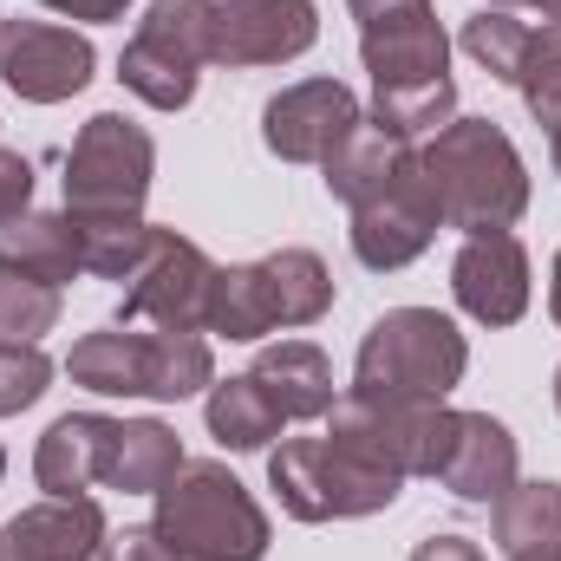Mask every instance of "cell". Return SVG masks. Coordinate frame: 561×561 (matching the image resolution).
<instances>
[{
    "label": "cell",
    "mask_w": 561,
    "mask_h": 561,
    "mask_svg": "<svg viewBox=\"0 0 561 561\" xmlns=\"http://www.w3.org/2000/svg\"><path fill=\"white\" fill-rule=\"evenodd\" d=\"M419 170L437 196V216L463 236L516 229L529 209V170L510 131L490 118H450L444 131H431V144L419 150Z\"/></svg>",
    "instance_id": "1"
},
{
    "label": "cell",
    "mask_w": 561,
    "mask_h": 561,
    "mask_svg": "<svg viewBox=\"0 0 561 561\" xmlns=\"http://www.w3.org/2000/svg\"><path fill=\"white\" fill-rule=\"evenodd\" d=\"M105 536L112 523L92 496H46L7 523V561H99Z\"/></svg>",
    "instance_id": "15"
},
{
    "label": "cell",
    "mask_w": 561,
    "mask_h": 561,
    "mask_svg": "<svg viewBox=\"0 0 561 561\" xmlns=\"http://www.w3.org/2000/svg\"><path fill=\"white\" fill-rule=\"evenodd\" d=\"M412 561H483V549L470 536H431V542L412 549Z\"/></svg>",
    "instance_id": "34"
},
{
    "label": "cell",
    "mask_w": 561,
    "mask_h": 561,
    "mask_svg": "<svg viewBox=\"0 0 561 561\" xmlns=\"http://www.w3.org/2000/svg\"><path fill=\"white\" fill-rule=\"evenodd\" d=\"M450 294L477 327H516L529 313V249L510 229L463 236L450 262Z\"/></svg>",
    "instance_id": "14"
},
{
    "label": "cell",
    "mask_w": 561,
    "mask_h": 561,
    "mask_svg": "<svg viewBox=\"0 0 561 561\" xmlns=\"http://www.w3.org/2000/svg\"><path fill=\"white\" fill-rule=\"evenodd\" d=\"M53 327H59V287L0 268V346H39V333Z\"/></svg>",
    "instance_id": "28"
},
{
    "label": "cell",
    "mask_w": 561,
    "mask_h": 561,
    "mask_svg": "<svg viewBox=\"0 0 561 561\" xmlns=\"http://www.w3.org/2000/svg\"><path fill=\"white\" fill-rule=\"evenodd\" d=\"M0 268L20 275V280H46V287H66L72 275H85L72 216L20 209L13 222H0Z\"/></svg>",
    "instance_id": "21"
},
{
    "label": "cell",
    "mask_w": 561,
    "mask_h": 561,
    "mask_svg": "<svg viewBox=\"0 0 561 561\" xmlns=\"http://www.w3.org/2000/svg\"><path fill=\"white\" fill-rule=\"evenodd\" d=\"M72 229H79L85 275H105V280H131L144 268V255H150V242H157V222H144V216H72Z\"/></svg>",
    "instance_id": "25"
},
{
    "label": "cell",
    "mask_w": 561,
    "mask_h": 561,
    "mask_svg": "<svg viewBox=\"0 0 561 561\" xmlns=\"http://www.w3.org/2000/svg\"><path fill=\"white\" fill-rule=\"evenodd\" d=\"M359 92L340 79H300L262 105V144L280 163H327V150L359 125Z\"/></svg>",
    "instance_id": "13"
},
{
    "label": "cell",
    "mask_w": 561,
    "mask_h": 561,
    "mask_svg": "<svg viewBox=\"0 0 561 561\" xmlns=\"http://www.w3.org/2000/svg\"><path fill=\"white\" fill-rule=\"evenodd\" d=\"M112 424L105 412H66L46 424L39 450H33V477L46 496H85L105 477V450H112Z\"/></svg>",
    "instance_id": "18"
},
{
    "label": "cell",
    "mask_w": 561,
    "mask_h": 561,
    "mask_svg": "<svg viewBox=\"0 0 561 561\" xmlns=\"http://www.w3.org/2000/svg\"><path fill=\"white\" fill-rule=\"evenodd\" d=\"M39 7H53V13H66V20H79V0H39Z\"/></svg>",
    "instance_id": "38"
},
{
    "label": "cell",
    "mask_w": 561,
    "mask_h": 561,
    "mask_svg": "<svg viewBox=\"0 0 561 561\" xmlns=\"http://www.w3.org/2000/svg\"><path fill=\"white\" fill-rule=\"evenodd\" d=\"M203 424L222 450H268L280 437V412L275 399L255 386V373H236V379H216L209 399H203Z\"/></svg>",
    "instance_id": "24"
},
{
    "label": "cell",
    "mask_w": 561,
    "mask_h": 561,
    "mask_svg": "<svg viewBox=\"0 0 561 561\" xmlns=\"http://www.w3.org/2000/svg\"><path fill=\"white\" fill-rule=\"evenodd\" d=\"M549 313H556V327H561V255H556V275H549Z\"/></svg>",
    "instance_id": "37"
},
{
    "label": "cell",
    "mask_w": 561,
    "mask_h": 561,
    "mask_svg": "<svg viewBox=\"0 0 561 561\" xmlns=\"http://www.w3.org/2000/svg\"><path fill=\"white\" fill-rule=\"evenodd\" d=\"M0 477H7V450H0Z\"/></svg>",
    "instance_id": "42"
},
{
    "label": "cell",
    "mask_w": 561,
    "mask_h": 561,
    "mask_svg": "<svg viewBox=\"0 0 561 561\" xmlns=\"http://www.w3.org/2000/svg\"><path fill=\"white\" fill-rule=\"evenodd\" d=\"M516 92L523 105L536 112V125L556 138L561 131V26H542L523 53V72H516Z\"/></svg>",
    "instance_id": "29"
},
{
    "label": "cell",
    "mask_w": 561,
    "mask_h": 561,
    "mask_svg": "<svg viewBox=\"0 0 561 561\" xmlns=\"http://www.w3.org/2000/svg\"><path fill=\"white\" fill-rule=\"evenodd\" d=\"M20 209H33V163L20 150H0V222H13Z\"/></svg>",
    "instance_id": "31"
},
{
    "label": "cell",
    "mask_w": 561,
    "mask_h": 561,
    "mask_svg": "<svg viewBox=\"0 0 561 561\" xmlns=\"http://www.w3.org/2000/svg\"><path fill=\"white\" fill-rule=\"evenodd\" d=\"M92 39L53 20H0V79L26 105H66L92 85Z\"/></svg>",
    "instance_id": "10"
},
{
    "label": "cell",
    "mask_w": 561,
    "mask_h": 561,
    "mask_svg": "<svg viewBox=\"0 0 561 561\" xmlns=\"http://www.w3.org/2000/svg\"><path fill=\"white\" fill-rule=\"evenodd\" d=\"M470 346L450 313L437 307H392L366 327L353 359V392L392 399V405H444L450 386H463Z\"/></svg>",
    "instance_id": "3"
},
{
    "label": "cell",
    "mask_w": 561,
    "mask_h": 561,
    "mask_svg": "<svg viewBox=\"0 0 561 561\" xmlns=\"http://www.w3.org/2000/svg\"><path fill=\"white\" fill-rule=\"evenodd\" d=\"M496 549L510 561H561V483H510L496 496Z\"/></svg>",
    "instance_id": "23"
},
{
    "label": "cell",
    "mask_w": 561,
    "mask_h": 561,
    "mask_svg": "<svg viewBox=\"0 0 561 561\" xmlns=\"http://www.w3.org/2000/svg\"><path fill=\"white\" fill-rule=\"evenodd\" d=\"M549 144H556V170H561V131H556V138H549Z\"/></svg>",
    "instance_id": "40"
},
{
    "label": "cell",
    "mask_w": 561,
    "mask_h": 561,
    "mask_svg": "<svg viewBox=\"0 0 561 561\" xmlns=\"http://www.w3.org/2000/svg\"><path fill=\"white\" fill-rule=\"evenodd\" d=\"M209 280L216 262L176 236V229H157L144 268L125 280V300H118V327H157V333H203V300H209Z\"/></svg>",
    "instance_id": "9"
},
{
    "label": "cell",
    "mask_w": 561,
    "mask_h": 561,
    "mask_svg": "<svg viewBox=\"0 0 561 561\" xmlns=\"http://www.w3.org/2000/svg\"><path fill=\"white\" fill-rule=\"evenodd\" d=\"M333 307V275L313 249H275L242 268H216L203 300V333L222 340H262L280 327H313Z\"/></svg>",
    "instance_id": "5"
},
{
    "label": "cell",
    "mask_w": 561,
    "mask_h": 561,
    "mask_svg": "<svg viewBox=\"0 0 561 561\" xmlns=\"http://www.w3.org/2000/svg\"><path fill=\"white\" fill-rule=\"evenodd\" d=\"M496 7H536L549 26H561V0H496Z\"/></svg>",
    "instance_id": "36"
},
{
    "label": "cell",
    "mask_w": 561,
    "mask_h": 561,
    "mask_svg": "<svg viewBox=\"0 0 561 561\" xmlns=\"http://www.w3.org/2000/svg\"><path fill=\"white\" fill-rule=\"evenodd\" d=\"M209 20H216V0H150L131 46L118 53L125 92L144 99L150 112H183L209 66Z\"/></svg>",
    "instance_id": "7"
},
{
    "label": "cell",
    "mask_w": 561,
    "mask_h": 561,
    "mask_svg": "<svg viewBox=\"0 0 561 561\" xmlns=\"http://www.w3.org/2000/svg\"><path fill=\"white\" fill-rule=\"evenodd\" d=\"M359 59H366V72H373V92H399V85L450 79V39H444L437 13L392 20V26L359 33Z\"/></svg>",
    "instance_id": "16"
},
{
    "label": "cell",
    "mask_w": 561,
    "mask_h": 561,
    "mask_svg": "<svg viewBox=\"0 0 561 561\" xmlns=\"http://www.w3.org/2000/svg\"><path fill=\"white\" fill-rule=\"evenodd\" d=\"M72 386L99 399H196L216 386V353L203 333H157V327H99L66 353Z\"/></svg>",
    "instance_id": "2"
},
{
    "label": "cell",
    "mask_w": 561,
    "mask_h": 561,
    "mask_svg": "<svg viewBox=\"0 0 561 561\" xmlns=\"http://www.w3.org/2000/svg\"><path fill=\"white\" fill-rule=\"evenodd\" d=\"M183 470V444L163 419H118L112 424V450H105V490L125 496H157L170 477Z\"/></svg>",
    "instance_id": "22"
},
{
    "label": "cell",
    "mask_w": 561,
    "mask_h": 561,
    "mask_svg": "<svg viewBox=\"0 0 561 561\" xmlns=\"http://www.w3.org/2000/svg\"><path fill=\"white\" fill-rule=\"evenodd\" d=\"M419 150L405 138H392L386 125H373V118H359L346 138L327 150V163H320V176H327V190L340 196V203H366V196H379L386 183H399L405 176V163H412Z\"/></svg>",
    "instance_id": "20"
},
{
    "label": "cell",
    "mask_w": 561,
    "mask_h": 561,
    "mask_svg": "<svg viewBox=\"0 0 561 561\" xmlns=\"http://www.w3.org/2000/svg\"><path fill=\"white\" fill-rule=\"evenodd\" d=\"M437 229H444V216H437V196H431V183H424L419 157H412L399 183H386L379 196H366V203L353 209V255H359L366 268L392 275V268L419 262L424 249L437 242Z\"/></svg>",
    "instance_id": "12"
},
{
    "label": "cell",
    "mask_w": 561,
    "mask_h": 561,
    "mask_svg": "<svg viewBox=\"0 0 561 561\" xmlns=\"http://www.w3.org/2000/svg\"><path fill=\"white\" fill-rule=\"evenodd\" d=\"M150 529L176 561H262L268 556V516L249 496V483L229 463H183L157 490Z\"/></svg>",
    "instance_id": "4"
},
{
    "label": "cell",
    "mask_w": 561,
    "mask_h": 561,
    "mask_svg": "<svg viewBox=\"0 0 561 561\" xmlns=\"http://www.w3.org/2000/svg\"><path fill=\"white\" fill-rule=\"evenodd\" d=\"M320 39L313 0H216L209 20V66H287Z\"/></svg>",
    "instance_id": "11"
},
{
    "label": "cell",
    "mask_w": 561,
    "mask_h": 561,
    "mask_svg": "<svg viewBox=\"0 0 561 561\" xmlns=\"http://www.w3.org/2000/svg\"><path fill=\"white\" fill-rule=\"evenodd\" d=\"M0 561H7V523H0Z\"/></svg>",
    "instance_id": "39"
},
{
    "label": "cell",
    "mask_w": 561,
    "mask_h": 561,
    "mask_svg": "<svg viewBox=\"0 0 561 561\" xmlns=\"http://www.w3.org/2000/svg\"><path fill=\"white\" fill-rule=\"evenodd\" d=\"M53 386V359L39 346H0V419H20L26 405H39Z\"/></svg>",
    "instance_id": "30"
},
{
    "label": "cell",
    "mask_w": 561,
    "mask_h": 561,
    "mask_svg": "<svg viewBox=\"0 0 561 561\" xmlns=\"http://www.w3.org/2000/svg\"><path fill=\"white\" fill-rule=\"evenodd\" d=\"M157 176V144L138 118L99 112L66 150V209L72 216H144Z\"/></svg>",
    "instance_id": "8"
},
{
    "label": "cell",
    "mask_w": 561,
    "mask_h": 561,
    "mask_svg": "<svg viewBox=\"0 0 561 561\" xmlns=\"http://www.w3.org/2000/svg\"><path fill=\"white\" fill-rule=\"evenodd\" d=\"M556 412H561V373H556Z\"/></svg>",
    "instance_id": "41"
},
{
    "label": "cell",
    "mask_w": 561,
    "mask_h": 561,
    "mask_svg": "<svg viewBox=\"0 0 561 561\" xmlns=\"http://www.w3.org/2000/svg\"><path fill=\"white\" fill-rule=\"evenodd\" d=\"M268 490L294 523H353V516H379L399 503V477L359 463L353 450H340L327 431L320 437H280L268 450Z\"/></svg>",
    "instance_id": "6"
},
{
    "label": "cell",
    "mask_w": 561,
    "mask_h": 561,
    "mask_svg": "<svg viewBox=\"0 0 561 561\" xmlns=\"http://www.w3.org/2000/svg\"><path fill=\"white\" fill-rule=\"evenodd\" d=\"M131 0H79V20H118Z\"/></svg>",
    "instance_id": "35"
},
{
    "label": "cell",
    "mask_w": 561,
    "mask_h": 561,
    "mask_svg": "<svg viewBox=\"0 0 561 561\" xmlns=\"http://www.w3.org/2000/svg\"><path fill=\"white\" fill-rule=\"evenodd\" d=\"M346 7H353L359 33H373V26H392V20H419V13H437L431 0H346Z\"/></svg>",
    "instance_id": "33"
},
{
    "label": "cell",
    "mask_w": 561,
    "mask_h": 561,
    "mask_svg": "<svg viewBox=\"0 0 561 561\" xmlns=\"http://www.w3.org/2000/svg\"><path fill=\"white\" fill-rule=\"evenodd\" d=\"M529 39H536V26H529V20H516L510 7H483L477 20H463V53H470L490 79H503V85H516Z\"/></svg>",
    "instance_id": "27"
},
{
    "label": "cell",
    "mask_w": 561,
    "mask_h": 561,
    "mask_svg": "<svg viewBox=\"0 0 561 561\" xmlns=\"http://www.w3.org/2000/svg\"><path fill=\"white\" fill-rule=\"evenodd\" d=\"M249 373H255V386L275 399V412L287 424L327 419V412L340 405V392H333V366H327V353H320L313 340H280V346H262V359H255Z\"/></svg>",
    "instance_id": "19"
},
{
    "label": "cell",
    "mask_w": 561,
    "mask_h": 561,
    "mask_svg": "<svg viewBox=\"0 0 561 561\" xmlns=\"http://www.w3.org/2000/svg\"><path fill=\"white\" fill-rule=\"evenodd\" d=\"M437 483L457 503H496L516 483V437H510V424L490 419V412H457V444H450V463L437 470Z\"/></svg>",
    "instance_id": "17"
},
{
    "label": "cell",
    "mask_w": 561,
    "mask_h": 561,
    "mask_svg": "<svg viewBox=\"0 0 561 561\" xmlns=\"http://www.w3.org/2000/svg\"><path fill=\"white\" fill-rule=\"evenodd\" d=\"M457 118V85L450 79H431V85H399V92H373V125H386L392 138H424V131H444Z\"/></svg>",
    "instance_id": "26"
},
{
    "label": "cell",
    "mask_w": 561,
    "mask_h": 561,
    "mask_svg": "<svg viewBox=\"0 0 561 561\" xmlns=\"http://www.w3.org/2000/svg\"><path fill=\"white\" fill-rule=\"evenodd\" d=\"M99 561H176V556L163 549V536H157L150 523H138V529H112Z\"/></svg>",
    "instance_id": "32"
}]
</instances>
